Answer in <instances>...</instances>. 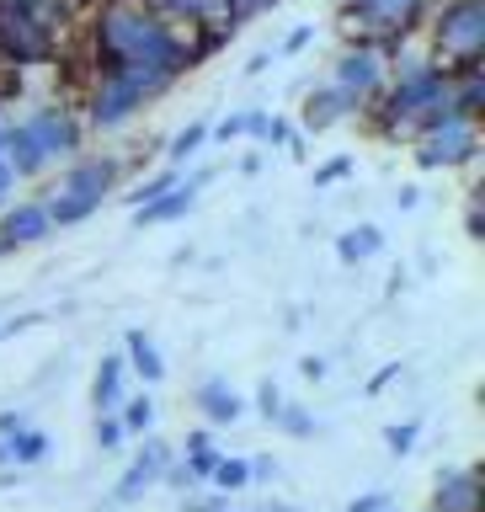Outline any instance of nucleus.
I'll return each mask as SVG.
<instances>
[{"label": "nucleus", "mask_w": 485, "mask_h": 512, "mask_svg": "<svg viewBox=\"0 0 485 512\" xmlns=\"http://www.w3.org/2000/svg\"><path fill=\"white\" fill-rule=\"evenodd\" d=\"M96 54L107 70H155L171 80L192 64L187 43L166 27L155 0H107L96 16Z\"/></svg>", "instance_id": "obj_1"}, {"label": "nucleus", "mask_w": 485, "mask_h": 512, "mask_svg": "<svg viewBox=\"0 0 485 512\" xmlns=\"http://www.w3.org/2000/svg\"><path fill=\"white\" fill-rule=\"evenodd\" d=\"M443 112H454V75H443V70H422V75L400 80V86H384V118H390L395 134H400V123L427 128Z\"/></svg>", "instance_id": "obj_2"}, {"label": "nucleus", "mask_w": 485, "mask_h": 512, "mask_svg": "<svg viewBox=\"0 0 485 512\" xmlns=\"http://www.w3.org/2000/svg\"><path fill=\"white\" fill-rule=\"evenodd\" d=\"M166 86H171V75H155V70H107L96 80V96H91V128H123Z\"/></svg>", "instance_id": "obj_3"}, {"label": "nucleus", "mask_w": 485, "mask_h": 512, "mask_svg": "<svg viewBox=\"0 0 485 512\" xmlns=\"http://www.w3.org/2000/svg\"><path fill=\"white\" fill-rule=\"evenodd\" d=\"M475 150H480V134H475V118H464V112H443L427 128H416V166L422 171L470 166Z\"/></svg>", "instance_id": "obj_4"}, {"label": "nucleus", "mask_w": 485, "mask_h": 512, "mask_svg": "<svg viewBox=\"0 0 485 512\" xmlns=\"http://www.w3.org/2000/svg\"><path fill=\"white\" fill-rule=\"evenodd\" d=\"M432 38H438V59H454L470 70L485 48V0H448Z\"/></svg>", "instance_id": "obj_5"}, {"label": "nucleus", "mask_w": 485, "mask_h": 512, "mask_svg": "<svg viewBox=\"0 0 485 512\" xmlns=\"http://www.w3.org/2000/svg\"><path fill=\"white\" fill-rule=\"evenodd\" d=\"M384 75H390V64H384V54L374 43H352L336 54L331 64V91L347 96V107L358 112L363 102H374V96H384Z\"/></svg>", "instance_id": "obj_6"}, {"label": "nucleus", "mask_w": 485, "mask_h": 512, "mask_svg": "<svg viewBox=\"0 0 485 512\" xmlns=\"http://www.w3.org/2000/svg\"><path fill=\"white\" fill-rule=\"evenodd\" d=\"M422 16V0H347V32L358 27L363 43H395L406 38L411 22Z\"/></svg>", "instance_id": "obj_7"}, {"label": "nucleus", "mask_w": 485, "mask_h": 512, "mask_svg": "<svg viewBox=\"0 0 485 512\" xmlns=\"http://www.w3.org/2000/svg\"><path fill=\"white\" fill-rule=\"evenodd\" d=\"M0 48H6L16 64H38V59L54 54V27L38 22V16H27V11L0 6Z\"/></svg>", "instance_id": "obj_8"}, {"label": "nucleus", "mask_w": 485, "mask_h": 512, "mask_svg": "<svg viewBox=\"0 0 485 512\" xmlns=\"http://www.w3.org/2000/svg\"><path fill=\"white\" fill-rule=\"evenodd\" d=\"M176 454H171V443L166 438H139V454L128 459V470L118 475V486H112V496H118V502H139L144 491H155L160 486V475H166V464H171Z\"/></svg>", "instance_id": "obj_9"}, {"label": "nucleus", "mask_w": 485, "mask_h": 512, "mask_svg": "<svg viewBox=\"0 0 485 512\" xmlns=\"http://www.w3.org/2000/svg\"><path fill=\"white\" fill-rule=\"evenodd\" d=\"M118 171H123L118 155H80L75 166L64 171L59 192H70V198L102 208V198H112V187H118Z\"/></svg>", "instance_id": "obj_10"}, {"label": "nucleus", "mask_w": 485, "mask_h": 512, "mask_svg": "<svg viewBox=\"0 0 485 512\" xmlns=\"http://www.w3.org/2000/svg\"><path fill=\"white\" fill-rule=\"evenodd\" d=\"M32 144H38V155L54 166V160H75L80 150V123L70 118V112H59V107H43V112H32V118L22 123Z\"/></svg>", "instance_id": "obj_11"}, {"label": "nucleus", "mask_w": 485, "mask_h": 512, "mask_svg": "<svg viewBox=\"0 0 485 512\" xmlns=\"http://www.w3.org/2000/svg\"><path fill=\"white\" fill-rule=\"evenodd\" d=\"M214 182V166H198V176H192V182H176L171 192H160L155 203H144L139 214H134V230H155V224H176L187 214L192 203H198V192Z\"/></svg>", "instance_id": "obj_12"}, {"label": "nucleus", "mask_w": 485, "mask_h": 512, "mask_svg": "<svg viewBox=\"0 0 485 512\" xmlns=\"http://www.w3.org/2000/svg\"><path fill=\"white\" fill-rule=\"evenodd\" d=\"M48 214L43 203H16V208H0V251H22V246H38L48 240Z\"/></svg>", "instance_id": "obj_13"}, {"label": "nucleus", "mask_w": 485, "mask_h": 512, "mask_svg": "<svg viewBox=\"0 0 485 512\" xmlns=\"http://www.w3.org/2000/svg\"><path fill=\"white\" fill-rule=\"evenodd\" d=\"M432 512H480V470H438L432 480Z\"/></svg>", "instance_id": "obj_14"}, {"label": "nucleus", "mask_w": 485, "mask_h": 512, "mask_svg": "<svg viewBox=\"0 0 485 512\" xmlns=\"http://www.w3.org/2000/svg\"><path fill=\"white\" fill-rule=\"evenodd\" d=\"M192 406L203 411L208 427H235L240 416H246V400H240L224 379H203L198 390H192Z\"/></svg>", "instance_id": "obj_15"}, {"label": "nucleus", "mask_w": 485, "mask_h": 512, "mask_svg": "<svg viewBox=\"0 0 485 512\" xmlns=\"http://www.w3.org/2000/svg\"><path fill=\"white\" fill-rule=\"evenodd\" d=\"M128 400V363L123 352H107L102 363H96V384H91V411L96 416H112Z\"/></svg>", "instance_id": "obj_16"}, {"label": "nucleus", "mask_w": 485, "mask_h": 512, "mask_svg": "<svg viewBox=\"0 0 485 512\" xmlns=\"http://www.w3.org/2000/svg\"><path fill=\"white\" fill-rule=\"evenodd\" d=\"M123 363H128V374L144 379V390H150V384H166V358H160V347H155L150 331L134 326L123 336Z\"/></svg>", "instance_id": "obj_17"}, {"label": "nucleus", "mask_w": 485, "mask_h": 512, "mask_svg": "<svg viewBox=\"0 0 485 512\" xmlns=\"http://www.w3.org/2000/svg\"><path fill=\"white\" fill-rule=\"evenodd\" d=\"M379 251H384V230H379V224H352V230L336 235V262H342V267H363V262H374Z\"/></svg>", "instance_id": "obj_18"}, {"label": "nucleus", "mask_w": 485, "mask_h": 512, "mask_svg": "<svg viewBox=\"0 0 485 512\" xmlns=\"http://www.w3.org/2000/svg\"><path fill=\"white\" fill-rule=\"evenodd\" d=\"M352 118V107H347V96L342 91H331V86H315L310 96H304V128L310 134H326L331 123H342Z\"/></svg>", "instance_id": "obj_19"}, {"label": "nucleus", "mask_w": 485, "mask_h": 512, "mask_svg": "<svg viewBox=\"0 0 485 512\" xmlns=\"http://www.w3.org/2000/svg\"><path fill=\"white\" fill-rule=\"evenodd\" d=\"M118 422H123V438H150V432H155V395L150 390L128 395L118 406Z\"/></svg>", "instance_id": "obj_20"}, {"label": "nucleus", "mask_w": 485, "mask_h": 512, "mask_svg": "<svg viewBox=\"0 0 485 512\" xmlns=\"http://www.w3.org/2000/svg\"><path fill=\"white\" fill-rule=\"evenodd\" d=\"M246 134L262 144V150H283V144L294 139V123L272 118V112H246Z\"/></svg>", "instance_id": "obj_21"}, {"label": "nucleus", "mask_w": 485, "mask_h": 512, "mask_svg": "<svg viewBox=\"0 0 485 512\" xmlns=\"http://www.w3.org/2000/svg\"><path fill=\"white\" fill-rule=\"evenodd\" d=\"M43 459H48V432L22 427L11 438V464H16V470H32V464H43Z\"/></svg>", "instance_id": "obj_22"}, {"label": "nucleus", "mask_w": 485, "mask_h": 512, "mask_svg": "<svg viewBox=\"0 0 485 512\" xmlns=\"http://www.w3.org/2000/svg\"><path fill=\"white\" fill-rule=\"evenodd\" d=\"M160 6L176 11V16H187V22H224V27H235L224 0H160Z\"/></svg>", "instance_id": "obj_23"}, {"label": "nucleus", "mask_w": 485, "mask_h": 512, "mask_svg": "<svg viewBox=\"0 0 485 512\" xmlns=\"http://www.w3.org/2000/svg\"><path fill=\"white\" fill-rule=\"evenodd\" d=\"M208 486H214L219 496H230V491H246V486H251V470H246V459H235V454H219L214 475H208Z\"/></svg>", "instance_id": "obj_24"}, {"label": "nucleus", "mask_w": 485, "mask_h": 512, "mask_svg": "<svg viewBox=\"0 0 485 512\" xmlns=\"http://www.w3.org/2000/svg\"><path fill=\"white\" fill-rule=\"evenodd\" d=\"M208 128H214V123H187L182 134H176V139L166 144V160H171V171L182 166L187 155H198V150H203V144H208Z\"/></svg>", "instance_id": "obj_25"}, {"label": "nucleus", "mask_w": 485, "mask_h": 512, "mask_svg": "<svg viewBox=\"0 0 485 512\" xmlns=\"http://www.w3.org/2000/svg\"><path fill=\"white\" fill-rule=\"evenodd\" d=\"M272 427H283L288 432V438H315V432H320V422H315V411L310 406H288V400H283V411H278V422H272Z\"/></svg>", "instance_id": "obj_26"}, {"label": "nucleus", "mask_w": 485, "mask_h": 512, "mask_svg": "<svg viewBox=\"0 0 485 512\" xmlns=\"http://www.w3.org/2000/svg\"><path fill=\"white\" fill-rule=\"evenodd\" d=\"M416 443H422V422H416V416H406V422H390V427H384V448H390L395 459H406Z\"/></svg>", "instance_id": "obj_27"}, {"label": "nucleus", "mask_w": 485, "mask_h": 512, "mask_svg": "<svg viewBox=\"0 0 485 512\" xmlns=\"http://www.w3.org/2000/svg\"><path fill=\"white\" fill-rule=\"evenodd\" d=\"M310 176H315V187H336V182H347V176H352V155H331V160H320V166H315Z\"/></svg>", "instance_id": "obj_28"}, {"label": "nucleus", "mask_w": 485, "mask_h": 512, "mask_svg": "<svg viewBox=\"0 0 485 512\" xmlns=\"http://www.w3.org/2000/svg\"><path fill=\"white\" fill-rule=\"evenodd\" d=\"M128 438H123V422H118V411L112 416H96V448H102V454H118Z\"/></svg>", "instance_id": "obj_29"}, {"label": "nucleus", "mask_w": 485, "mask_h": 512, "mask_svg": "<svg viewBox=\"0 0 485 512\" xmlns=\"http://www.w3.org/2000/svg\"><path fill=\"white\" fill-rule=\"evenodd\" d=\"M171 187H176V171H160V176H150V182H139L134 192H128V203L144 208V203H155L160 192H171Z\"/></svg>", "instance_id": "obj_30"}, {"label": "nucleus", "mask_w": 485, "mask_h": 512, "mask_svg": "<svg viewBox=\"0 0 485 512\" xmlns=\"http://www.w3.org/2000/svg\"><path fill=\"white\" fill-rule=\"evenodd\" d=\"M182 464H187V475L198 480V486H208V475H214V464H219V443L198 448V454H182Z\"/></svg>", "instance_id": "obj_31"}, {"label": "nucleus", "mask_w": 485, "mask_h": 512, "mask_svg": "<svg viewBox=\"0 0 485 512\" xmlns=\"http://www.w3.org/2000/svg\"><path fill=\"white\" fill-rule=\"evenodd\" d=\"M246 470H251V486H267V480L283 475V464L272 459V454H256V459H246Z\"/></svg>", "instance_id": "obj_32"}, {"label": "nucleus", "mask_w": 485, "mask_h": 512, "mask_svg": "<svg viewBox=\"0 0 485 512\" xmlns=\"http://www.w3.org/2000/svg\"><path fill=\"white\" fill-rule=\"evenodd\" d=\"M256 411L267 416V422H278V411H283V395H278V384H262V390H256Z\"/></svg>", "instance_id": "obj_33"}, {"label": "nucleus", "mask_w": 485, "mask_h": 512, "mask_svg": "<svg viewBox=\"0 0 485 512\" xmlns=\"http://www.w3.org/2000/svg\"><path fill=\"white\" fill-rule=\"evenodd\" d=\"M160 486H171V491H192L198 480L187 475V464H182V459H171V464H166V475H160Z\"/></svg>", "instance_id": "obj_34"}, {"label": "nucleus", "mask_w": 485, "mask_h": 512, "mask_svg": "<svg viewBox=\"0 0 485 512\" xmlns=\"http://www.w3.org/2000/svg\"><path fill=\"white\" fill-rule=\"evenodd\" d=\"M384 507H390V491H363L347 502V512H384Z\"/></svg>", "instance_id": "obj_35"}, {"label": "nucleus", "mask_w": 485, "mask_h": 512, "mask_svg": "<svg viewBox=\"0 0 485 512\" xmlns=\"http://www.w3.org/2000/svg\"><path fill=\"white\" fill-rule=\"evenodd\" d=\"M224 6H230V22L240 27V22H246V16L267 11V6H278V0H224Z\"/></svg>", "instance_id": "obj_36"}, {"label": "nucleus", "mask_w": 485, "mask_h": 512, "mask_svg": "<svg viewBox=\"0 0 485 512\" xmlns=\"http://www.w3.org/2000/svg\"><path fill=\"white\" fill-rule=\"evenodd\" d=\"M240 134H246V112H230V118H224L219 128H208V139H224V144L240 139Z\"/></svg>", "instance_id": "obj_37"}, {"label": "nucleus", "mask_w": 485, "mask_h": 512, "mask_svg": "<svg viewBox=\"0 0 485 512\" xmlns=\"http://www.w3.org/2000/svg\"><path fill=\"white\" fill-rule=\"evenodd\" d=\"M310 38H315V27H294V32L283 38V54H288V59L304 54V48H310Z\"/></svg>", "instance_id": "obj_38"}, {"label": "nucleus", "mask_w": 485, "mask_h": 512, "mask_svg": "<svg viewBox=\"0 0 485 512\" xmlns=\"http://www.w3.org/2000/svg\"><path fill=\"white\" fill-rule=\"evenodd\" d=\"M395 374H400V363H384L379 374H374V379L363 384V395H384V390H390V379H395Z\"/></svg>", "instance_id": "obj_39"}, {"label": "nucleus", "mask_w": 485, "mask_h": 512, "mask_svg": "<svg viewBox=\"0 0 485 512\" xmlns=\"http://www.w3.org/2000/svg\"><path fill=\"white\" fill-rule=\"evenodd\" d=\"M198 448H214V427H192V432H187L182 454H198Z\"/></svg>", "instance_id": "obj_40"}, {"label": "nucleus", "mask_w": 485, "mask_h": 512, "mask_svg": "<svg viewBox=\"0 0 485 512\" xmlns=\"http://www.w3.org/2000/svg\"><path fill=\"white\" fill-rule=\"evenodd\" d=\"M22 427H32L22 411H0V438H16V432H22Z\"/></svg>", "instance_id": "obj_41"}, {"label": "nucleus", "mask_w": 485, "mask_h": 512, "mask_svg": "<svg viewBox=\"0 0 485 512\" xmlns=\"http://www.w3.org/2000/svg\"><path fill=\"white\" fill-rule=\"evenodd\" d=\"M299 374L310 384H320V379H326V358H315V352H310V358H299Z\"/></svg>", "instance_id": "obj_42"}, {"label": "nucleus", "mask_w": 485, "mask_h": 512, "mask_svg": "<svg viewBox=\"0 0 485 512\" xmlns=\"http://www.w3.org/2000/svg\"><path fill=\"white\" fill-rule=\"evenodd\" d=\"M187 512H224V496L219 491H208V496H192Z\"/></svg>", "instance_id": "obj_43"}, {"label": "nucleus", "mask_w": 485, "mask_h": 512, "mask_svg": "<svg viewBox=\"0 0 485 512\" xmlns=\"http://www.w3.org/2000/svg\"><path fill=\"white\" fill-rule=\"evenodd\" d=\"M256 171H262V150H251L246 160H240V176H256Z\"/></svg>", "instance_id": "obj_44"}, {"label": "nucleus", "mask_w": 485, "mask_h": 512, "mask_svg": "<svg viewBox=\"0 0 485 512\" xmlns=\"http://www.w3.org/2000/svg\"><path fill=\"white\" fill-rule=\"evenodd\" d=\"M395 203H400V208H416V203H422V192H416V187H400Z\"/></svg>", "instance_id": "obj_45"}, {"label": "nucleus", "mask_w": 485, "mask_h": 512, "mask_svg": "<svg viewBox=\"0 0 485 512\" xmlns=\"http://www.w3.org/2000/svg\"><path fill=\"white\" fill-rule=\"evenodd\" d=\"M0 470H16L11 464V438H0Z\"/></svg>", "instance_id": "obj_46"}, {"label": "nucleus", "mask_w": 485, "mask_h": 512, "mask_svg": "<svg viewBox=\"0 0 485 512\" xmlns=\"http://www.w3.org/2000/svg\"><path fill=\"white\" fill-rule=\"evenodd\" d=\"M16 182V176H11V166H6V160H0V198H6V187Z\"/></svg>", "instance_id": "obj_47"}, {"label": "nucleus", "mask_w": 485, "mask_h": 512, "mask_svg": "<svg viewBox=\"0 0 485 512\" xmlns=\"http://www.w3.org/2000/svg\"><path fill=\"white\" fill-rule=\"evenodd\" d=\"M230 512H294V507H230Z\"/></svg>", "instance_id": "obj_48"}, {"label": "nucleus", "mask_w": 485, "mask_h": 512, "mask_svg": "<svg viewBox=\"0 0 485 512\" xmlns=\"http://www.w3.org/2000/svg\"><path fill=\"white\" fill-rule=\"evenodd\" d=\"M0 144H6V123H0Z\"/></svg>", "instance_id": "obj_49"}, {"label": "nucleus", "mask_w": 485, "mask_h": 512, "mask_svg": "<svg viewBox=\"0 0 485 512\" xmlns=\"http://www.w3.org/2000/svg\"><path fill=\"white\" fill-rule=\"evenodd\" d=\"M384 512H395V507H384Z\"/></svg>", "instance_id": "obj_50"}, {"label": "nucleus", "mask_w": 485, "mask_h": 512, "mask_svg": "<svg viewBox=\"0 0 485 512\" xmlns=\"http://www.w3.org/2000/svg\"><path fill=\"white\" fill-rule=\"evenodd\" d=\"M0 203H6V198H0Z\"/></svg>", "instance_id": "obj_51"}]
</instances>
